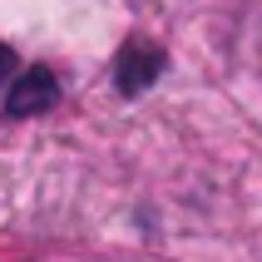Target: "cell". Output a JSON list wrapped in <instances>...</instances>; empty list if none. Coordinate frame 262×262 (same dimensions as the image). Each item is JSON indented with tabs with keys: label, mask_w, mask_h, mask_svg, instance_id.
Masks as SVG:
<instances>
[{
	"label": "cell",
	"mask_w": 262,
	"mask_h": 262,
	"mask_svg": "<svg viewBox=\"0 0 262 262\" xmlns=\"http://www.w3.org/2000/svg\"><path fill=\"white\" fill-rule=\"evenodd\" d=\"M10 70H15V55H10V50H0V84L10 79Z\"/></svg>",
	"instance_id": "obj_3"
},
{
	"label": "cell",
	"mask_w": 262,
	"mask_h": 262,
	"mask_svg": "<svg viewBox=\"0 0 262 262\" xmlns=\"http://www.w3.org/2000/svg\"><path fill=\"white\" fill-rule=\"evenodd\" d=\"M55 99H59V84H55V74L45 70V64H35V70H25V74H15L10 84H5V114H10V119L45 114Z\"/></svg>",
	"instance_id": "obj_1"
},
{
	"label": "cell",
	"mask_w": 262,
	"mask_h": 262,
	"mask_svg": "<svg viewBox=\"0 0 262 262\" xmlns=\"http://www.w3.org/2000/svg\"><path fill=\"white\" fill-rule=\"evenodd\" d=\"M159 70H163V55L154 50V45H124V55H119V64H114V84L124 89V94H139V89H148L154 79H159Z\"/></svg>",
	"instance_id": "obj_2"
}]
</instances>
